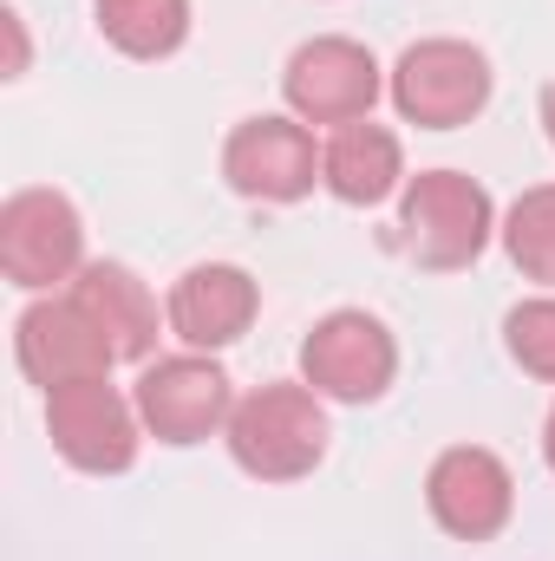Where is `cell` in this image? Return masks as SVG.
<instances>
[{
	"mask_svg": "<svg viewBox=\"0 0 555 561\" xmlns=\"http://www.w3.org/2000/svg\"><path fill=\"white\" fill-rule=\"evenodd\" d=\"M229 457L262 477V483H294L327 457V412L314 386H262L229 412Z\"/></svg>",
	"mask_w": 555,
	"mask_h": 561,
	"instance_id": "1",
	"label": "cell"
},
{
	"mask_svg": "<svg viewBox=\"0 0 555 561\" xmlns=\"http://www.w3.org/2000/svg\"><path fill=\"white\" fill-rule=\"evenodd\" d=\"M399 176H406V150H399V138H393L386 125H373V118L340 125V131L327 138V150H320V183H327L340 203H353V209L386 203V196L399 190Z\"/></svg>",
	"mask_w": 555,
	"mask_h": 561,
	"instance_id": "14",
	"label": "cell"
},
{
	"mask_svg": "<svg viewBox=\"0 0 555 561\" xmlns=\"http://www.w3.org/2000/svg\"><path fill=\"white\" fill-rule=\"evenodd\" d=\"M262 307V287L249 268L236 262H196L190 275L170 287V333L196 353H216V346H236L249 333Z\"/></svg>",
	"mask_w": 555,
	"mask_h": 561,
	"instance_id": "12",
	"label": "cell"
},
{
	"mask_svg": "<svg viewBox=\"0 0 555 561\" xmlns=\"http://www.w3.org/2000/svg\"><path fill=\"white\" fill-rule=\"evenodd\" d=\"M0 33H7V79L26 72V33H20V13H0Z\"/></svg>",
	"mask_w": 555,
	"mask_h": 561,
	"instance_id": "18",
	"label": "cell"
},
{
	"mask_svg": "<svg viewBox=\"0 0 555 561\" xmlns=\"http://www.w3.org/2000/svg\"><path fill=\"white\" fill-rule=\"evenodd\" d=\"M72 307L99 327V340L112 346L118 366L150 359V346H157V300L125 262H86L72 275Z\"/></svg>",
	"mask_w": 555,
	"mask_h": 561,
	"instance_id": "13",
	"label": "cell"
},
{
	"mask_svg": "<svg viewBox=\"0 0 555 561\" xmlns=\"http://www.w3.org/2000/svg\"><path fill=\"white\" fill-rule=\"evenodd\" d=\"M393 105L418 131H457L490 105V59L471 39H418L393 66Z\"/></svg>",
	"mask_w": 555,
	"mask_h": 561,
	"instance_id": "3",
	"label": "cell"
},
{
	"mask_svg": "<svg viewBox=\"0 0 555 561\" xmlns=\"http://www.w3.org/2000/svg\"><path fill=\"white\" fill-rule=\"evenodd\" d=\"M393 373H399V346H393V333H386L373 313H360V307L327 313V320L301 340V379H307L320 399L373 405V399H386Z\"/></svg>",
	"mask_w": 555,
	"mask_h": 561,
	"instance_id": "5",
	"label": "cell"
},
{
	"mask_svg": "<svg viewBox=\"0 0 555 561\" xmlns=\"http://www.w3.org/2000/svg\"><path fill=\"white\" fill-rule=\"evenodd\" d=\"M13 359H20V373L39 386V392H59V386H72V379H105L118 359H112V346L99 340V327L72 307V294L66 300H33L20 320H13Z\"/></svg>",
	"mask_w": 555,
	"mask_h": 561,
	"instance_id": "11",
	"label": "cell"
},
{
	"mask_svg": "<svg viewBox=\"0 0 555 561\" xmlns=\"http://www.w3.org/2000/svg\"><path fill=\"white\" fill-rule=\"evenodd\" d=\"M424 503H431V516H438L444 536L490 542L510 523V510H517V483H510V470H503L497 450L451 444V450H438V463L424 477Z\"/></svg>",
	"mask_w": 555,
	"mask_h": 561,
	"instance_id": "9",
	"label": "cell"
},
{
	"mask_svg": "<svg viewBox=\"0 0 555 561\" xmlns=\"http://www.w3.org/2000/svg\"><path fill=\"white\" fill-rule=\"evenodd\" d=\"M503 249H510V262L530 280H550L555 287V183H536V190H523L510 203Z\"/></svg>",
	"mask_w": 555,
	"mask_h": 561,
	"instance_id": "16",
	"label": "cell"
},
{
	"mask_svg": "<svg viewBox=\"0 0 555 561\" xmlns=\"http://www.w3.org/2000/svg\"><path fill=\"white\" fill-rule=\"evenodd\" d=\"M0 268L13 287L39 294L86 268V222L59 190H13L0 203Z\"/></svg>",
	"mask_w": 555,
	"mask_h": 561,
	"instance_id": "6",
	"label": "cell"
},
{
	"mask_svg": "<svg viewBox=\"0 0 555 561\" xmlns=\"http://www.w3.org/2000/svg\"><path fill=\"white\" fill-rule=\"evenodd\" d=\"M543 457H550V470H555V412H550V424H543Z\"/></svg>",
	"mask_w": 555,
	"mask_h": 561,
	"instance_id": "20",
	"label": "cell"
},
{
	"mask_svg": "<svg viewBox=\"0 0 555 561\" xmlns=\"http://www.w3.org/2000/svg\"><path fill=\"white\" fill-rule=\"evenodd\" d=\"M399 229L424 268H471L497 229L490 190L464 170H418L399 196Z\"/></svg>",
	"mask_w": 555,
	"mask_h": 561,
	"instance_id": "2",
	"label": "cell"
},
{
	"mask_svg": "<svg viewBox=\"0 0 555 561\" xmlns=\"http://www.w3.org/2000/svg\"><path fill=\"white\" fill-rule=\"evenodd\" d=\"M138 399H125L112 379H72L46 392L53 450L86 477H125L138 463Z\"/></svg>",
	"mask_w": 555,
	"mask_h": 561,
	"instance_id": "4",
	"label": "cell"
},
{
	"mask_svg": "<svg viewBox=\"0 0 555 561\" xmlns=\"http://www.w3.org/2000/svg\"><path fill=\"white\" fill-rule=\"evenodd\" d=\"M543 131H550V144H555V85H543Z\"/></svg>",
	"mask_w": 555,
	"mask_h": 561,
	"instance_id": "19",
	"label": "cell"
},
{
	"mask_svg": "<svg viewBox=\"0 0 555 561\" xmlns=\"http://www.w3.org/2000/svg\"><path fill=\"white\" fill-rule=\"evenodd\" d=\"M236 392L229 373L203 353H170L157 366H144L138 379V419L157 444H203L209 431H229Z\"/></svg>",
	"mask_w": 555,
	"mask_h": 561,
	"instance_id": "8",
	"label": "cell"
},
{
	"mask_svg": "<svg viewBox=\"0 0 555 561\" xmlns=\"http://www.w3.org/2000/svg\"><path fill=\"white\" fill-rule=\"evenodd\" d=\"M223 176L249 203H301L320 183V150L301 118H242L223 144Z\"/></svg>",
	"mask_w": 555,
	"mask_h": 561,
	"instance_id": "10",
	"label": "cell"
},
{
	"mask_svg": "<svg viewBox=\"0 0 555 561\" xmlns=\"http://www.w3.org/2000/svg\"><path fill=\"white\" fill-rule=\"evenodd\" d=\"M281 92H287V112L301 125H333L340 131V125L373 118V105H380V59L360 39L327 33V39H307L287 59Z\"/></svg>",
	"mask_w": 555,
	"mask_h": 561,
	"instance_id": "7",
	"label": "cell"
},
{
	"mask_svg": "<svg viewBox=\"0 0 555 561\" xmlns=\"http://www.w3.org/2000/svg\"><path fill=\"white\" fill-rule=\"evenodd\" d=\"M503 340H510V359H517L523 373H536V379L555 386V300H523V307H510Z\"/></svg>",
	"mask_w": 555,
	"mask_h": 561,
	"instance_id": "17",
	"label": "cell"
},
{
	"mask_svg": "<svg viewBox=\"0 0 555 561\" xmlns=\"http://www.w3.org/2000/svg\"><path fill=\"white\" fill-rule=\"evenodd\" d=\"M92 20L132 59H170L190 39V0H99Z\"/></svg>",
	"mask_w": 555,
	"mask_h": 561,
	"instance_id": "15",
	"label": "cell"
}]
</instances>
